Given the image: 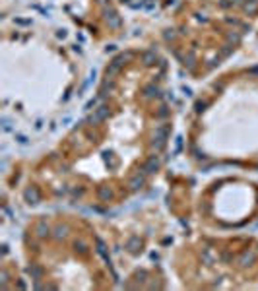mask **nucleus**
I'll return each mask as SVG.
<instances>
[{
	"mask_svg": "<svg viewBox=\"0 0 258 291\" xmlns=\"http://www.w3.org/2000/svg\"><path fill=\"white\" fill-rule=\"evenodd\" d=\"M157 167H159V161H157L155 155H151L144 165V173H153V171H157Z\"/></svg>",
	"mask_w": 258,
	"mask_h": 291,
	"instance_id": "f257e3e1",
	"label": "nucleus"
},
{
	"mask_svg": "<svg viewBox=\"0 0 258 291\" xmlns=\"http://www.w3.org/2000/svg\"><path fill=\"white\" fill-rule=\"evenodd\" d=\"M25 198H27L31 204H37V202H39V192H37V188H27V190H25Z\"/></svg>",
	"mask_w": 258,
	"mask_h": 291,
	"instance_id": "f03ea898",
	"label": "nucleus"
},
{
	"mask_svg": "<svg viewBox=\"0 0 258 291\" xmlns=\"http://www.w3.org/2000/svg\"><path fill=\"white\" fill-rule=\"evenodd\" d=\"M130 186H132V190H138V188H142V186H144V177H142L140 173L134 175V177H132V181H130Z\"/></svg>",
	"mask_w": 258,
	"mask_h": 291,
	"instance_id": "7ed1b4c3",
	"label": "nucleus"
},
{
	"mask_svg": "<svg viewBox=\"0 0 258 291\" xmlns=\"http://www.w3.org/2000/svg\"><path fill=\"white\" fill-rule=\"evenodd\" d=\"M153 62H155V52H145V54H144V64H148V66H150V64H153Z\"/></svg>",
	"mask_w": 258,
	"mask_h": 291,
	"instance_id": "20e7f679",
	"label": "nucleus"
},
{
	"mask_svg": "<svg viewBox=\"0 0 258 291\" xmlns=\"http://www.w3.org/2000/svg\"><path fill=\"white\" fill-rule=\"evenodd\" d=\"M37 231H39V235H41V237H45V235L49 233V225H45V223H39V227H37Z\"/></svg>",
	"mask_w": 258,
	"mask_h": 291,
	"instance_id": "39448f33",
	"label": "nucleus"
},
{
	"mask_svg": "<svg viewBox=\"0 0 258 291\" xmlns=\"http://www.w3.org/2000/svg\"><path fill=\"white\" fill-rule=\"evenodd\" d=\"M153 93H157V87H153V85H148V87H145V95H148V97H151Z\"/></svg>",
	"mask_w": 258,
	"mask_h": 291,
	"instance_id": "423d86ee",
	"label": "nucleus"
},
{
	"mask_svg": "<svg viewBox=\"0 0 258 291\" xmlns=\"http://www.w3.org/2000/svg\"><path fill=\"white\" fill-rule=\"evenodd\" d=\"M66 235V227H57V237H64Z\"/></svg>",
	"mask_w": 258,
	"mask_h": 291,
	"instance_id": "0eeeda50",
	"label": "nucleus"
},
{
	"mask_svg": "<svg viewBox=\"0 0 258 291\" xmlns=\"http://www.w3.org/2000/svg\"><path fill=\"white\" fill-rule=\"evenodd\" d=\"M99 194L103 198H111V192H107V190H99Z\"/></svg>",
	"mask_w": 258,
	"mask_h": 291,
	"instance_id": "6e6552de",
	"label": "nucleus"
}]
</instances>
